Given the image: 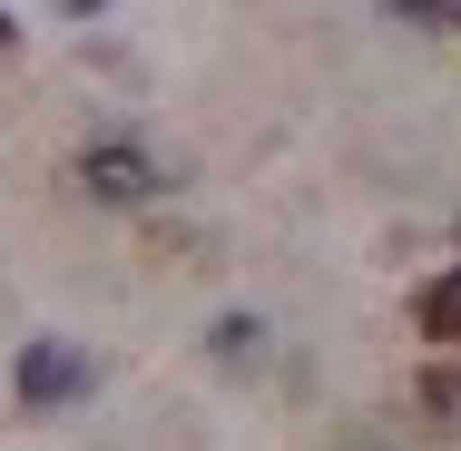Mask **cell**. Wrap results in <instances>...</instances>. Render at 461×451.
<instances>
[{"instance_id": "cell-5", "label": "cell", "mask_w": 461, "mask_h": 451, "mask_svg": "<svg viewBox=\"0 0 461 451\" xmlns=\"http://www.w3.org/2000/svg\"><path fill=\"white\" fill-rule=\"evenodd\" d=\"M442 30H461V0H452V20H442Z\"/></svg>"}, {"instance_id": "cell-2", "label": "cell", "mask_w": 461, "mask_h": 451, "mask_svg": "<svg viewBox=\"0 0 461 451\" xmlns=\"http://www.w3.org/2000/svg\"><path fill=\"white\" fill-rule=\"evenodd\" d=\"M69 392H79V354H69V344H30V354H20V402H30V412H59Z\"/></svg>"}, {"instance_id": "cell-4", "label": "cell", "mask_w": 461, "mask_h": 451, "mask_svg": "<svg viewBox=\"0 0 461 451\" xmlns=\"http://www.w3.org/2000/svg\"><path fill=\"white\" fill-rule=\"evenodd\" d=\"M10 40H20V30H10V10H0V59H10Z\"/></svg>"}, {"instance_id": "cell-1", "label": "cell", "mask_w": 461, "mask_h": 451, "mask_svg": "<svg viewBox=\"0 0 461 451\" xmlns=\"http://www.w3.org/2000/svg\"><path fill=\"white\" fill-rule=\"evenodd\" d=\"M79 186H89L98 206H148L158 196V158L138 138H98L89 158H79Z\"/></svg>"}, {"instance_id": "cell-3", "label": "cell", "mask_w": 461, "mask_h": 451, "mask_svg": "<svg viewBox=\"0 0 461 451\" xmlns=\"http://www.w3.org/2000/svg\"><path fill=\"white\" fill-rule=\"evenodd\" d=\"M412 324H422L432 344H461V266H452V275H432V284L412 294Z\"/></svg>"}]
</instances>
